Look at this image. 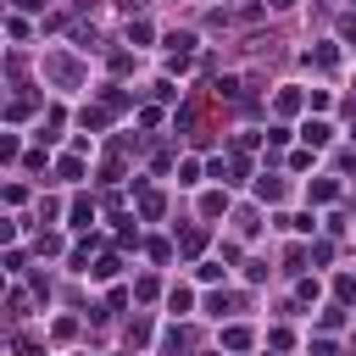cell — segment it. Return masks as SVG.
Here are the masks:
<instances>
[{"label": "cell", "mask_w": 356, "mask_h": 356, "mask_svg": "<svg viewBox=\"0 0 356 356\" xmlns=\"http://www.w3.org/2000/svg\"><path fill=\"white\" fill-rule=\"evenodd\" d=\"M306 67H317V72H334V67H339V44H317V50H306Z\"/></svg>", "instance_id": "obj_1"}, {"label": "cell", "mask_w": 356, "mask_h": 356, "mask_svg": "<svg viewBox=\"0 0 356 356\" xmlns=\"http://www.w3.org/2000/svg\"><path fill=\"white\" fill-rule=\"evenodd\" d=\"M300 139H306V145L317 150V145H328V139H334V128H328L323 117H306V122H300Z\"/></svg>", "instance_id": "obj_2"}, {"label": "cell", "mask_w": 356, "mask_h": 356, "mask_svg": "<svg viewBox=\"0 0 356 356\" xmlns=\"http://www.w3.org/2000/svg\"><path fill=\"white\" fill-rule=\"evenodd\" d=\"M67 222H72V228H78V234H83V228H89V222H95V200H89V195H78V200H72V206H67Z\"/></svg>", "instance_id": "obj_3"}, {"label": "cell", "mask_w": 356, "mask_h": 356, "mask_svg": "<svg viewBox=\"0 0 356 356\" xmlns=\"http://www.w3.org/2000/svg\"><path fill=\"white\" fill-rule=\"evenodd\" d=\"M161 211H167V195H161V189H139V217H150V222H156Z\"/></svg>", "instance_id": "obj_4"}, {"label": "cell", "mask_w": 356, "mask_h": 356, "mask_svg": "<svg viewBox=\"0 0 356 356\" xmlns=\"http://www.w3.org/2000/svg\"><path fill=\"white\" fill-rule=\"evenodd\" d=\"M250 339H256V334H250L245 323H228V328H222V350H250Z\"/></svg>", "instance_id": "obj_5"}, {"label": "cell", "mask_w": 356, "mask_h": 356, "mask_svg": "<svg viewBox=\"0 0 356 356\" xmlns=\"http://www.w3.org/2000/svg\"><path fill=\"white\" fill-rule=\"evenodd\" d=\"M273 106H278V117H295V111L306 106V95H300V89H278V100H273Z\"/></svg>", "instance_id": "obj_6"}, {"label": "cell", "mask_w": 356, "mask_h": 356, "mask_svg": "<svg viewBox=\"0 0 356 356\" xmlns=\"http://www.w3.org/2000/svg\"><path fill=\"white\" fill-rule=\"evenodd\" d=\"M178 350H189V328H167L161 334V356H178Z\"/></svg>", "instance_id": "obj_7"}, {"label": "cell", "mask_w": 356, "mask_h": 356, "mask_svg": "<svg viewBox=\"0 0 356 356\" xmlns=\"http://www.w3.org/2000/svg\"><path fill=\"white\" fill-rule=\"evenodd\" d=\"M278 222H284L289 234H312V228H317V217H312V211H289V217H278Z\"/></svg>", "instance_id": "obj_8"}, {"label": "cell", "mask_w": 356, "mask_h": 356, "mask_svg": "<svg viewBox=\"0 0 356 356\" xmlns=\"http://www.w3.org/2000/svg\"><path fill=\"white\" fill-rule=\"evenodd\" d=\"M50 78H56V83H78V67H72V61H61V56H56V61H50Z\"/></svg>", "instance_id": "obj_9"}, {"label": "cell", "mask_w": 356, "mask_h": 356, "mask_svg": "<svg viewBox=\"0 0 356 356\" xmlns=\"http://www.w3.org/2000/svg\"><path fill=\"white\" fill-rule=\"evenodd\" d=\"M256 200H284V184H278V178H273V172H267V178H261V184H256Z\"/></svg>", "instance_id": "obj_10"}, {"label": "cell", "mask_w": 356, "mask_h": 356, "mask_svg": "<svg viewBox=\"0 0 356 356\" xmlns=\"http://www.w3.org/2000/svg\"><path fill=\"white\" fill-rule=\"evenodd\" d=\"M11 350H17V356H44V345H39L33 334H17V339H11Z\"/></svg>", "instance_id": "obj_11"}, {"label": "cell", "mask_w": 356, "mask_h": 356, "mask_svg": "<svg viewBox=\"0 0 356 356\" xmlns=\"http://www.w3.org/2000/svg\"><path fill=\"white\" fill-rule=\"evenodd\" d=\"M334 195H339V184H334V178H317V184H312V200H317V206H323V200H334Z\"/></svg>", "instance_id": "obj_12"}, {"label": "cell", "mask_w": 356, "mask_h": 356, "mask_svg": "<svg viewBox=\"0 0 356 356\" xmlns=\"http://www.w3.org/2000/svg\"><path fill=\"white\" fill-rule=\"evenodd\" d=\"M178 245H184V250H189V256H195V250H200V245H206V228H184V234H178Z\"/></svg>", "instance_id": "obj_13"}, {"label": "cell", "mask_w": 356, "mask_h": 356, "mask_svg": "<svg viewBox=\"0 0 356 356\" xmlns=\"http://www.w3.org/2000/svg\"><path fill=\"white\" fill-rule=\"evenodd\" d=\"M145 39H150V22L134 17V22H128V44H145Z\"/></svg>", "instance_id": "obj_14"}, {"label": "cell", "mask_w": 356, "mask_h": 356, "mask_svg": "<svg viewBox=\"0 0 356 356\" xmlns=\"http://www.w3.org/2000/svg\"><path fill=\"white\" fill-rule=\"evenodd\" d=\"M117 267H122V261H117V256H100V261H95V267H89V273H95V278H117Z\"/></svg>", "instance_id": "obj_15"}, {"label": "cell", "mask_w": 356, "mask_h": 356, "mask_svg": "<svg viewBox=\"0 0 356 356\" xmlns=\"http://www.w3.org/2000/svg\"><path fill=\"white\" fill-rule=\"evenodd\" d=\"M189 300H195V295H189L184 284H178V289H167V306H172V312H189Z\"/></svg>", "instance_id": "obj_16"}, {"label": "cell", "mask_w": 356, "mask_h": 356, "mask_svg": "<svg viewBox=\"0 0 356 356\" xmlns=\"http://www.w3.org/2000/svg\"><path fill=\"white\" fill-rule=\"evenodd\" d=\"M334 328H345V306H328L323 312V334H334Z\"/></svg>", "instance_id": "obj_17"}, {"label": "cell", "mask_w": 356, "mask_h": 356, "mask_svg": "<svg viewBox=\"0 0 356 356\" xmlns=\"http://www.w3.org/2000/svg\"><path fill=\"white\" fill-rule=\"evenodd\" d=\"M145 339H150V323L134 317V323H128V345H145Z\"/></svg>", "instance_id": "obj_18"}, {"label": "cell", "mask_w": 356, "mask_h": 356, "mask_svg": "<svg viewBox=\"0 0 356 356\" xmlns=\"http://www.w3.org/2000/svg\"><path fill=\"white\" fill-rule=\"evenodd\" d=\"M334 295L350 306V300H356V278H350V273H345V278H334Z\"/></svg>", "instance_id": "obj_19"}, {"label": "cell", "mask_w": 356, "mask_h": 356, "mask_svg": "<svg viewBox=\"0 0 356 356\" xmlns=\"http://www.w3.org/2000/svg\"><path fill=\"white\" fill-rule=\"evenodd\" d=\"M56 172H61V178H78V172H83V161H78V156H61V161H56Z\"/></svg>", "instance_id": "obj_20"}, {"label": "cell", "mask_w": 356, "mask_h": 356, "mask_svg": "<svg viewBox=\"0 0 356 356\" xmlns=\"http://www.w3.org/2000/svg\"><path fill=\"white\" fill-rule=\"evenodd\" d=\"M195 273H200V284H217V278H222V261H200Z\"/></svg>", "instance_id": "obj_21"}, {"label": "cell", "mask_w": 356, "mask_h": 356, "mask_svg": "<svg viewBox=\"0 0 356 356\" xmlns=\"http://www.w3.org/2000/svg\"><path fill=\"white\" fill-rule=\"evenodd\" d=\"M156 289H161L156 278H139V284H134V300H156Z\"/></svg>", "instance_id": "obj_22"}, {"label": "cell", "mask_w": 356, "mask_h": 356, "mask_svg": "<svg viewBox=\"0 0 356 356\" xmlns=\"http://www.w3.org/2000/svg\"><path fill=\"white\" fill-rule=\"evenodd\" d=\"M206 312H211V317H222V312H234V295H211V300H206Z\"/></svg>", "instance_id": "obj_23"}, {"label": "cell", "mask_w": 356, "mask_h": 356, "mask_svg": "<svg viewBox=\"0 0 356 356\" xmlns=\"http://www.w3.org/2000/svg\"><path fill=\"white\" fill-rule=\"evenodd\" d=\"M267 345H273V350H289V345H295V334H289V328H273V334H267Z\"/></svg>", "instance_id": "obj_24"}, {"label": "cell", "mask_w": 356, "mask_h": 356, "mask_svg": "<svg viewBox=\"0 0 356 356\" xmlns=\"http://www.w3.org/2000/svg\"><path fill=\"white\" fill-rule=\"evenodd\" d=\"M178 184H200V161H184L178 167Z\"/></svg>", "instance_id": "obj_25"}, {"label": "cell", "mask_w": 356, "mask_h": 356, "mask_svg": "<svg viewBox=\"0 0 356 356\" xmlns=\"http://www.w3.org/2000/svg\"><path fill=\"white\" fill-rule=\"evenodd\" d=\"M222 206H228V195H206V200H200V211H206V217H217Z\"/></svg>", "instance_id": "obj_26"}, {"label": "cell", "mask_w": 356, "mask_h": 356, "mask_svg": "<svg viewBox=\"0 0 356 356\" xmlns=\"http://www.w3.org/2000/svg\"><path fill=\"white\" fill-rule=\"evenodd\" d=\"M312 356H334V339H328V334H317V339H312Z\"/></svg>", "instance_id": "obj_27"}, {"label": "cell", "mask_w": 356, "mask_h": 356, "mask_svg": "<svg viewBox=\"0 0 356 356\" xmlns=\"http://www.w3.org/2000/svg\"><path fill=\"white\" fill-rule=\"evenodd\" d=\"M339 33H345V44H356V17H345V28H339Z\"/></svg>", "instance_id": "obj_28"}, {"label": "cell", "mask_w": 356, "mask_h": 356, "mask_svg": "<svg viewBox=\"0 0 356 356\" xmlns=\"http://www.w3.org/2000/svg\"><path fill=\"white\" fill-rule=\"evenodd\" d=\"M267 6H273V11H289V6H295V0H267Z\"/></svg>", "instance_id": "obj_29"}, {"label": "cell", "mask_w": 356, "mask_h": 356, "mask_svg": "<svg viewBox=\"0 0 356 356\" xmlns=\"http://www.w3.org/2000/svg\"><path fill=\"white\" fill-rule=\"evenodd\" d=\"M117 6H122V11H139V6H145V0H117Z\"/></svg>", "instance_id": "obj_30"}, {"label": "cell", "mask_w": 356, "mask_h": 356, "mask_svg": "<svg viewBox=\"0 0 356 356\" xmlns=\"http://www.w3.org/2000/svg\"><path fill=\"white\" fill-rule=\"evenodd\" d=\"M22 6H50V0H22Z\"/></svg>", "instance_id": "obj_31"}, {"label": "cell", "mask_w": 356, "mask_h": 356, "mask_svg": "<svg viewBox=\"0 0 356 356\" xmlns=\"http://www.w3.org/2000/svg\"><path fill=\"white\" fill-rule=\"evenodd\" d=\"M350 17H356V0H350Z\"/></svg>", "instance_id": "obj_32"}, {"label": "cell", "mask_w": 356, "mask_h": 356, "mask_svg": "<svg viewBox=\"0 0 356 356\" xmlns=\"http://www.w3.org/2000/svg\"><path fill=\"white\" fill-rule=\"evenodd\" d=\"M350 134H356V128H350Z\"/></svg>", "instance_id": "obj_33"}]
</instances>
